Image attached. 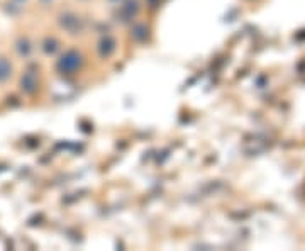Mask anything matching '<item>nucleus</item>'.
I'll use <instances>...</instances> for the list:
<instances>
[{
  "label": "nucleus",
  "mask_w": 305,
  "mask_h": 251,
  "mask_svg": "<svg viewBox=\"0 0 305 251\" xmlns=\"http://www.w3.org/2000/svg\"><path fill=\"white\" fill-rule=\"evenodd\" d=\"M11 77V65L7 60H0V80H7Z\"/></svg>",
  "instance_id": "nucleus-2"
},
{
  "label": "nucleus",
  "mask_w": 305,
  "mask_h": 251,
  "mask_svg": "<svg viewBox=\"0 0 305 251\" xmlns=\"http://www.w3.org/2000/svg\"><path fill=\"white\" fill-rule=\"evenodd\" d=\"M80 66H82V56L78 55L77 51L65 53V55L61 56L60 63H58V68H60V71L61 73H66V75H70V73H75Z\"/></svg>",
  "instance_id": "nucleus-1"
}]
</instances>
